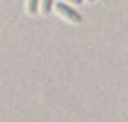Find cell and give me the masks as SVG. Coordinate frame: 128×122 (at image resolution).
<instances>
[{
    "label": "cell",
    "instance_id": "3",
    "mask_svg": "<svg viewBox=\"0 0 128 122\" xmlns=\"http://www.w3.org/2000/svg\"><path fill=\"white\" fill-rule=\"evenodd\" d=\"M52 3H54V0H43V12L44 14H49L52 11Z\"/></svg>",
    "mask_w": 128,
    "mask_h": 122
},
{
    "label": "cell",
    "instance_id": "2",
    "mask_svg": "<svg viewBox=\"0 0 128 122\" xmlns=\"http://www.w3.org/2000/svg\"><path fill=\"white\" fill-rule=\"evenodd\" d=\"M26 8H28V12L30 15H34L37 12V8H38V0H28Z\"/></svg>",
    "mask_w": 128,
    "mask_h": 122
},
{
    "label": "cell",
    "instance_id": "4",
    "mask_svg": "<svg viewBox=\"0 0 128 122\" xmlns=\"http://www.w3.org/2000/svg\"><path fill=\"white\" fill-rule=\"evenodd\" d=\"M69 2H72V3H76V5H79V3L82 2V0H69Z\"/></svg>",
    "mask_w": 128,
    "mask_h": 122
},
{
    "label": "cell",
    "instance_id": "1",
    "mask_svg": "<svg viewBox=\"0 0 128 122\" xmlns=\"http://www.w3.org/2000/svg\"><path fill=\"white\" fill-rule=\"evenodd\" d=\"M55 9H56V12H58L60 15H62L64 18H67V20L72 22V23H81V22H82L81 14H79L78 11H75L73 8L64 5V3H56V5H55Z\"/></svg>",
    "mask_w": 128,
    "mask_h": 122
},
{
    "label": "cell",
    "instance_id": "5",
    "mask_svg": "<svg viewBox=\"0 0 128 122\" xmlns=\"http://www.w3.org/2000/svg\"><path fill=\"white\" fill-rule=\"evenodd\" d=\"M88 2H94V0H88Z\"/></svg>",
    "mask_w": 128,
    "mask_h": 122
}]
</instances>
